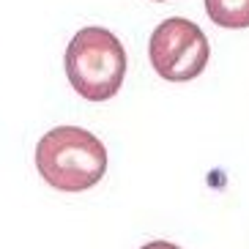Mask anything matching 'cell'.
Listing matches in <instances>:
<instances>
[{
    "mask_svg": "<svg viewBox=\"0 0 249 249\" xmlns=\"http://www.w3.org/2000/svg\"><path fill=\"white\" fill-rule=\"evenodd\" d=\"M38 176L58 192H85L107 173V148L82 126H55L36 145Z\"/></svg>",
    "mask_w": 249,
    "mask_h": 249,
    "instance_id": "1",
    "label": "cell"
},
{
    "mask_svg": "<svg viewBox=\"0 0 249 249\" xmlns=\"http://www.w3.org/2000/svg\"><path fill=\"white\" fill-rule=\"evenodd\" d=\"M66 77L88 102H107L126 77V50L107 28L90 25L71 36L66 47Z\"/></svg>",
    "mask_w": 249,
    "mask_h": 249,
    "instance_id": "2",
    "label": "cell"
},
{
    "mask_svg": "<svg viewBox=\"0 0 249 249\" xmlns=\"http://www.w3.org/2000/svg\"><path fill=\"white\" fill-rule=\"evenodd\" d=\"M151 66L167 82H189L203 74L211 58V44L203 28L186 17H167L159 22L148 41Z\"/></svg>",
    "mask_w": 249,
    "mask_h": 249,
    "instance_id": "3",
    "label": "cell"
},
{
    "mask_svg": "<svg viewBox=\"0 0 249 249\" xmlns=\"http://www.w3.org/2000/svg\"><path fill=\"white\" fill-rule=\"evenodd\" d=\"M203 3L213 25L227 30L249 28V0H203Z\"/></svg>",
    "mask_w": 249,
    "mask_h": 249,
    "instance_id": "4",
    "label": "cell"
},
{
    "mask_svg": "<svg viewBox=\"0 0 249 249\" xmlns=\"http://www.w3.org/2000/svg\"><path fill=\"white\" fill-rule=\"evenodd\" d=\"M140 249H181V247H176L170 241H148L145 247H140Z\"/></svg>",
    "mask_w": 249,
    "mask_h": 249,
    "instance_id": "5",
    "label": "cell"
},
{
    "mask_svg": "<svg viewBox=\"0 0 249 249\" xmlns=\"http://www.w3.org/2000/svg\"><path fill=\"white\" fill-rule=\"evenodd\" d=\"M154 3H167V0H154Z\"/></svg>",
    "mask_w": 249,
    "mask_h": 249,
    "instance_id": "6",
    "label": "cell"
}]
</instances>
